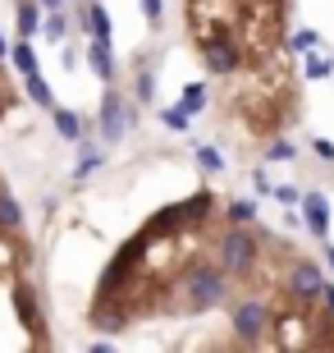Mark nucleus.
Returning a JSON list of instances; mask_svg holds the SVG:
<instances>
[{
	"instance_id": "obj_16",
	"label": "nucleus",
	"mask_w": 334,
	"mask_h": 353,
	"mask_svg": "<svg viewBox=\"0 0 334 353\" xmlns=\"http://www.w3.org/2000/svg\"><path fill=\"white\" fill-rule=\"evenodd\" d=\"M87 28H92V41H110V14L101 5H87Z\"/></svg>"
},
{
	"instance_id": "obj_1",
	"label": "nucleus",
	"mask_w": 334,
	"mask_h": 353,
	"mask_svg": "<svg viewBox=\"0 0 334 353\" xmlns=\"http://www.w3.org/2000/svg\"><path fill=\"white\" fill-rule=\"evenodd\" d=\"M188 303H193L197 312H206V307H216V303H225V266H197L193 275H188Z\"/></svg>"
},
{
	"instance_id": "obj_2",
	"label": "nucleus",
	"mask_w": 334,
	"mask_h": 353,
	"mask_svg": "<svg viewBox=\"0 0 334 353\" xmlns=\"http://www.w3.org/2000/svg\"><path fill=\"white\" fill-rule=\"evenodd\" d=\"M220 266H225V271H233V275L252 271V266H257V239L243 234V230L233 225L229 234L220 239Z\"/></svg>"
},
{
	"instance_id": "obj_22",
	"label": "nucleus",
	"mask_w": 334,
	"mask_h": 353,
	"mask_svg": "<svg viewBox=\"0 0 334 353\" xmlns=\"http://www.w3.org/2000/svg\"><path fill=\"white\" fill-rule=\"evenodd\" d=\"M266 157H270V161H293V157H298V147H293V143H270Z\"/></svg>"
},
{
	"instance_id": "obj_9",
	"label": "nucleus",
	"mask_w": 334,
	"mask_h": 353,
	"mask_svg": "<svg viewBox=\"0 0 334 353\" xmlns=\"http://www.w3.org/2000/svg\"><path fill=\"white\" fill-rule=\"evenodd\" d=\"M14 307H19V316H23L28 330H41V312H37V299L28 294V285H14Z\"/></svg>"
},
{
	"instance_id": "obj_5",
	"label": "nucleus",
	"mask_w": 334,
	"mask_h": 353,
	"mask_svg": "<svg viewBox=\"0 0 334 353\" xmlns=\"http://www.w3.org/2000/svg\"><path fill=\"white\" fill-rule=\"evenodd\" d=\"M302 202V216H307V230L316 239H325L330 234V202H325L321 193H307V197H298Z\"/></svg>"
},
{
	"instance_id": "obj_4",
	"label": "nucleus",
	"mask_w": 334,
	"mask_h": 353,
	"mask_svg": "<svg viewBox=\"0 0 334 353\" xmlns=\"http://www.w3.org/2000/svg\"><path fill=\"white\" fill-rule=\"evenodd\" d=\"M129 124H133V115L124 110V101H119L115 92H105V101H101V133H105V143H119Z\"/></svg>"
},
{
	"instance_id": "obj_25",
	"label": "nucleus",
	"mask_w": 334,
	"mask_h": 353,
	"mask_svg": "<svg viewBox=\"0 0 334 353\" xmlns=\"http://www.w3.org/2000/svg\"><path fill=\"white\" fill-rule=\"evenodd\" d=\"M311 152H316L321 161H334V143L330 138H311Z\"/></svg>"
},
{
	"instance_id": "obj_26",
	"label": "nucleus",
	"mask_w": 334,
	"mask_h": 353,
	"mask_svg": "<svg viewBox=\"0 0 334 353\" xmlns=\"http://www.w3.org/2000/svg\"><path fill=\"white\" fill-rule=\"evenodd\" d=\"M160 119H165L169 129H188V115L183 110H160Z\"/></svg>"
},
{
	"instance_id": "obj_15",
	"label": "nucleus",
	"mask_w": 334,
	"mask_h": 353,
	"mask_svg": "<svg viewBox=\"0 0 334 353\" xmlns=\"http://www.w3.org/2000/svg\"><path fill=\"white\" fill-rule=\"evenodd\" d=\"M41 37H51V41H65V32H69V19H65V5L60 10H51L46 19H41V28H37Z\"/></svg>"
},
{
	"instance_id": "obj_17",
	"label": "nucleus",
	"mask_w": 334,
	"mask_h": 353,
	"mask_svg": "<svg viewBox=\"0 0 334 353\" xmlns=\"http://www.w3.org/2000/svg\"><path fill=\"white\" fill-rule=\"evenodd\" d=\"M10 60H14V69H19V74H32V69H37V55H32L28 37H23V41H14V46H10Z\"/></svg>"
},
{
	"instance_id": "obj_30",
	"label": "nucleus",
	"mask_w": 334,
	"mask_h": 353,
	"mask_svg": "<svg viewBox=\"0 0 334 353\" xmlns=\"http://www.w3.org/2000/svg\"><path fill=\"white\" fill-rule=\"evenodd\" d=\"M252 183H257V193H270V179H266V170H257V174H252Z\"/></svg>"
},
{
	"instance_id": "obj_32",
	"label": "nucleus",
	"mask_w": 334,
	"mask_h": 353,
	"mask_svg": "<svg viewBox=\"0 0 334 353\" xmlns=\"http://www.w3.org/2000/svg\"><path fill=\"white\" fill-rule=\"evenodd\" d=\"M41 5H46V10H60V5H65V0H41Z\"/></svg>"
},
{
	"instance_id": "obj_10",
	"label": "nucleus",
	"mask_w": 334,
	"mask_h": 353,
	"mask_svg": "<svg viewBox=\"0 0 334 353\" xmlns=\"http://www.w3.org/2000/svg\"><path fill=\"white\" fill-rule=\"evenodd\" d=\"M51 119H55V129H60V138H69V143H78V138H83V119H78L74 110L51 105Z\"/></svg>"
},
{
	"instance_id": "obj_14",
	"label": "nucleus",
	"mask_w": 334,
	"mask_h": 353,
	"mask_svg": "<svg viewBox=\"0 0 334 353\" xmlns=\"http://www.w3.org/2000/svg\"><path fill=\"white\" fill-rule=\"evenodd\" d=\"M37 28H41V10L32 0H19V37H37Z\"/></svg>"
},
{
	"instance_id": "obj_28",
	"label": "nucleus",
	"mask_w": 334,
	"mask_h": 353,
	"mask_svg": "<svg viewBox=\"0 0 334 353\" xmlns=\"http://www.w3.org/2000/svg\"><path fill=\"white\" fill-rule=\"evenodd\" d=\"M160 10H165L160 0H142V14H147V23H160Z\"/></svg>"
},
{
	"instance_id": "obj_24",
	"label": "nucleus",
	"mask_w": 334,
	"mask_h": 353,
	"mask_svg": "<svg viewBox=\"0 0 334 353\" xmlns=\"http://www.w3.org/2000/svg\"><path fill=\"white\" fill-rule=\"evenodd\" d=\"M96 326L115 335V330H124V316H115V312H96Z\"/></svg>"
},
{
	"instance_id": "obj_11",
	"label": "nucleus",
	"mask_w": 334,
	"mask_h": 353,
	"mask_svg": "<svg viewBox=\"0 0 334 353\" xmlns=\"http://www.w3.org/2000/svg\"><path fill=\"white\" fill-rule=\"evenodd\" d=\"M0 230H10V234H14V230H23V207H19L5 188H0Z\"/></svg>"
},
{
	"instance_id": "obj_31",
	"label": "nucleus",
	"mask_w": 334,
	"mask_h": 353,
	"mask_svg": "<svg viewBox=\"0 0 334 353\" xmlns=\"http://www.w3.org/2000/svg\"><path fill=\"white\" fill-rule=\"evenodd\" d=\"M5 55H10V41H5V32H0V60H5Z\"/></svg>"
},
{
	"instance_id": "obj_13",
	"label": "nucleus",
	"mask_w": 334,
	"mask_h": 353,
	"mask_svg": "<svg viewBox=\"0 0 334 353\" xmlns=\"http://www.w3.org/2000/svg\"><path fill=\"white\" fill-rule=\"evenodd\" d=\"M179 110H183L188 119H193V115H202V110H206V88H202V83H188V88H183V97H179Z\"/></svg>"
},
{
	"instance_id": "obj_6",
	"label": "nucleus",
	"mask_w": 334,
	"mask_h": 353,
	"mask_svg": "<svg viewBox=\"0 0 334 353\" xmlns=\"http://www.w3.org/2000/svg\"><path fill=\"white\" fill-rule=\"evenodd\" d=\"M289 289H293L298 299H321V266H311V262H302V266H293V275H289Z\"/></svg>"
},
{
	"instance_id": "obj_20",
	"label": "nucleus",
	"mask_w": 334,
	"mask_h": 353,
	"mask_svg": "<svg viewBox=\"0 0 334 353\" xmlns=\"http://www.w3.org/2000/svg\"><path fill=\"white\" fill-rule=\"evenodd\" d=\"M321 46V32L316 28H302V32H293V51H316Z\"/></svg>"
},
{
	"instance_id": "obj_27",
	"label": "nucleus",
	"mask_w": 334,
	"mask_h": 353,
	"mask_svg": "<svg viewBox=\"0 0 334 353\" xmlns=\"http://www.w3.org/2000/svg\"><path fill=\"white\" fill-rule=\"evenodd\" d=\"M152 92H156V83H152V74L142 69V74H138V97H142V101H152Z\"/></svg>"
},
{
	"instance_id": "obj_3",
	"label": "nucleus",
	"mask_w": 334,
	"mask_h": 353,
	"mask_svg": "<svg viewBox=\"0 0 334 353\" xmlns=\"http://www.w3.org/2000/svg\"><path fill=\"white\" fill-rule=\"evenodd\" d=\"M266 326H270L266 303L247 299V303H238V307H233V335H238L243 344H257L261 335H266Z\"/></svg>"
},
{
	"instance_id": "obj_8",
	"label": "nucleus",
	"mask_w": 334,
	"mask_h": 353,
	"mask_svg": "<svg viewBox=\"0 0 334 353\" xmlns=\"http://www.w3.org/2000/svg\"><path fill=\"white\" fill-rule=\"evenodd\" d=\"M206 65H211V74H233L238 69V51L229 41H211L206 46Z\"/></svg>"
},
{
	"instance_id": "obj_21",
	"label": "nucleus",
	"mask_w": 334,
	"mask_h": 353,
	"mask_svg": "<svg viewBox=\"0 0 334 353\" xmlns=\"http://www.w3.org/2000/svg\"><path fill=\"white\" fill-rule=\"evenodd\" d=\"M96 165H101V157H96V152H87V157L78 161V170H74V179H78V183H83V179H87V174H92V170H96Z\"/></svg>"
},
{
	"instance_id": "obj_23",
	"label": "nucleus",
	"mask_w": 334,
	"mask_h": 353,
	"mask_svg": "<svg viewBox=\"0 0 334 353\" xmlns=\"http://www.w3.org/2000/svg\"><path fill=\"white\" fill-rule=\"evenodd\" d=\"M197 161H202L206 170H220V165H225V161H220V152H216V147H197Z\"/></svg>"
},
{
	"instance_id": "obj_18",
	"label": "nucleus",
	"mask_w": 334,
	"mask_h": 353,
	"mask_svg": "<svg viewBox=\"0 0 334 353\" xmlns=\"http://www.w3.org/2000/svg\"><path fill=\"white\" fill-rule=\"evenodd\" d=\"M302 55H307V79L311 83H321V79H330V74H334L330 55H311V51H302Z\"/></svg>"
},
{
	"instance_id": "obj_29",
	"label": "nucleus",
	"mask_w": 334,
	"mask_h": 353,
	"mask_svg": "<svg viewBox=\"0 0 334 353\" xmlns=\"http://www.w3.org/2000/svg\"><path fill=\"white\" fill-rule=\"evenodd\" d=\"M321 303L334 312V285H330V280H321Z\"/></svg>"
},
{
	"instance_id": "obj_19",
	"label": "nucleus",
	"mask_w": 334,
	"mask_h": 353,
	"mask_svg": "<svg viewBox=\"0 0 334 353\" xmlns=\"http://www.w3.org/2000/svg\"><path fill=\"white\" fill-rule=\"evenodd\" d=\"M257 221V207L247 202V197H238V202H229V225H247Z\"/></svg>"
},
{
	"instance_id": "obj_33",
	"label": "nucleus",
	"mask_w": 334,
	"mask_h": 353,
	"mask_svg": "<svg viewBox=\"0 0 334 353\" xmlns=\"http://www.w3.org/2000/svg\"><path fill=\"white\" fill-rule=\"evenodd\" d=\"M325 262H330V266H334V248H325Z\"/></svg>"
},
{
	"instance_id": "obj_7",
	"label": "nucleus",
	"mask_w": 334,
	"mask_h": 353,
	"mask_svg": "<svg viewBox=\"0 0 334 353\" xmlns=\"http://www.w3.org/2000/svg\"><path fill=\"white\" fill-rule=\"evenodd\" d=\"M87 65H92V74H96L101 83L115 79V55H110V41H92V46H87Z\"/></svg>"
},
{
	"instance_id": "obj_12",
	"label": "nucleus",
	"mask_w": 334,
	"mask_h": 353,
	"mask_svg": "<svg viewBox=\"0 0 334 353\" xmlns=\"http://www.w3.org/2000/svg\"><path fill=\"white\" fill-rule=\"evenodd\" d=\"M23 83H28V97H32L41 110H51V105H55V92L46 88V79H41L37 69H32V74H23Z\"/></svg>"
}]
</instances>
